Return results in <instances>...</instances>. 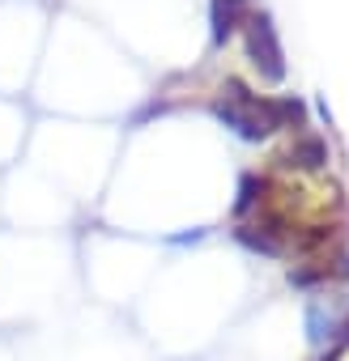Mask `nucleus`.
<instances>
[{
	"label": "nucleus",
	"instance_id": "nucleus-1",
	"mask_svg": "<svg viewBox=\"0 0 349 361\" xmlns=\"http://www.w3.org/2000/svg\"><path fill=\"white\" fill-rule=\"evenodd\" d=\"M213 115L226 123V128H235L243 140H264V136H273L277 128H290V123H298L302 119V106L298 102H273V98H256L243 81H226L222 85V98L213 102Z\"/></svg>",
	"mask_w": 349,
	"mask_h": 361
},
{
	"label": "nucleus",
	"instance_id": "nucleus-2",
	"mask_svg": "<svg viewBox=\"0 0 349 361\" xmlns=\"http://www.w3.org/2000/svg\"><path fill=\"white\" fill-rule=\"evenodd\" d=\"M247 60L260 68L264 81H281L285 77V56L277 43V26L268 13H247Z\"/></svg>",
	"mask_w": 349,
	"mask_h": 361
},
{
	"label": "nucleus",
	"instance_id": "nucleus-3",
	"mask_svg": "<svg viewBox=\"0 0 349 361\" xmlns=\"http://www.w3.org/2000/svg\"><path fill=\"white\" fill-rule=\"evenodd\" d=\"M247 13H252L247 0H213V43L222 47V43L247 22Z\"/></svg>",
	"mask_w": 349,
	"mask_h": 361
},
{
	"label": "nucleus",
	"instance_id": "nucleus-4",
	"mask_svg": "<svg viewBox=\"0 0 349 361\" xmlns=\"http://www.w3.org/2000/svg\"><path fill=\"white\" fill-rule=\"evenodd\" d=\"M285 161L298 166V170H319V166H328V145H324L319 136H298V140L290 145Z\"/></svg>",
	"mask_w": 349,
	"mask_h": 361
}]
</instances>
